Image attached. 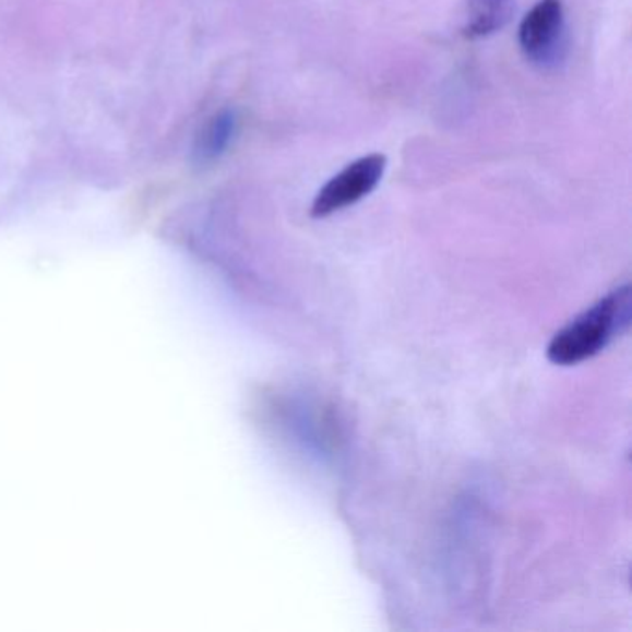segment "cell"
<instances>
[{"mask_svg":"<svg viewBox=\"0 0 632 632\" xmlns=\"http://www.w3.org/2000/svg\"><path fill=\"white\" fill-rule=\"evenodd\" d=\"M631 318V286H621L557 332L547 347V358L557 366L589 360L629 329Z\"/></svg>","mask_w":632,"mask_h":632,"instance_id":"cell-1","label":"cell"},{"mask_svg":"<svg viewBox=\"0 0 632 632\" xmlns=\"http://www.w3.org/2000/svg\"><path fill=\"white\" fill-rule=\"evenodd\" d=\"M386 166V156L379 153L368 154L350 162L349 166L321 188L320 193L313 199L310 215L313 219H323L362 201L363 196H368L381 184Z\"/></svg>","mask_w":632,"mask_h":632,"instance_id":"cell-2","label":"cell"},{"mask_svg":"<svg viewBox=\"0 0 632 632\" xmlns=\"http://www.w3.org/2000/svg\"><path fill=\"white\" fill-rule=\"evenodd\" d=\"M565 41L562 0H540L523 17L520 45L530 62L549 65L559 62Z\"/></svg>","mask_w":632,"mask_h":632,"instance_id":"cell-3","label":"cell"},{"mask_svg":"<svg viewBox=\"0 0 632 632\" xmlns=\"http://www.w3.org/2000/svg\"><path fill=\"white\" fill-rule=\"evenodd\" d=\"M514 12V0H466V25L462 32L469 39L491 36L509 25Z\"/></svg>","mask_w":632,"mask_h":632,"instance_id":"cell-4","label":"cell"},{"mask_svg":"<svg viewBox=\"0 0 632 632\" xmlns=\"http://www.w3.org/2000/svg\"><path fill=\"white\" fill-rule=\"evenodd\" d=\"M234 132H236V114L232 110L215 114L196 138L193 151L195 160L199 164H212L217 160L232 142Z\"/></svg>","mask_w":632,"mask_h":632,"instance_id":"cell-5","label":"cell"}]
</instances>
